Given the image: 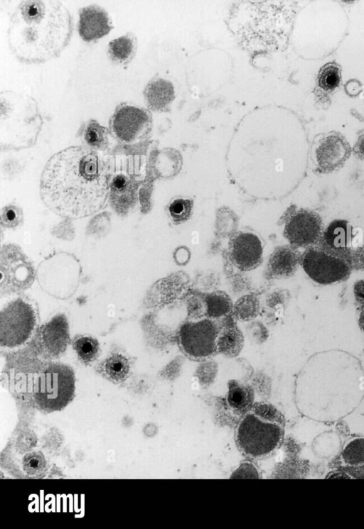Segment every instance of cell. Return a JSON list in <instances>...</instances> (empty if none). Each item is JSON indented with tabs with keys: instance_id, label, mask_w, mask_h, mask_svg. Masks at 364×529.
<instances>
[{
	"instance_id": "1",
	"label": "cell",
	"mask_w": 364,
	"mask_h": 529,
	"mask_svg": "<svg viewBox=\"0 0 364 529\" xmlns=\"http://www.w3.org/2000/svg\"><path fill=\"white\" fill-rule=\"evenodd\" d=\"M110 178L109 165L99 154L89 148L70 147L55 154L46 165L41 197L60 217L83 218L104 207Z\"/></svg>"
},
{
	"instance_id": "2",
	"label": "cell",
	"mask_w": 364,
	"mask_h": 529,
	"mask_svg": "<svg viewBox=\"0 0 364 529\" xmlns=\"http://www.w3.org/2000/svg\"><path fill=\"white\" fill-rule=\"evenodd\" d=\"M284 418L272 404L254 403L240 418L235 430V443L245 457H267L281 445L284 435Z\"/></svg>"
},
{
	"instance_id": "3",
	"label": "cell",
	"mask_w": 364,
	"mask_h": 529,
	"mask_svg": "<svg viewBox=\"0 0 364 529\" xmlns=\"http://www.w3.org/2000/svg\"><path fill=\"white\" fill-rule=\"evenodd\" d=\"M75 374L68 366L50 365L39 376L34 388V399L43 410L56 411L64 408L75 394Z\"/></svg>"
},
{
	"instance_id": "4",
	"label": "cell",
	"mask_w": 364,
	"mask_h": 529,
	"mask_svg": "<svg viewBox=\"0 0 364 529\" xmlns=\"http://www.w3.org/2000/svg\"><path fill=\"white\" fill-rule=\"evenodd\" d=\"M219 329L218 322L208 317L188 320L179 327L177 334L178 346L189 359L206 361L218 354Z\"/></svg>"
},
{
	"instance_id": "5",
	"label": "cell",
	"mask_w": 364,
	"mask_h": 529,
	"mask_svg": "<svg viewBox=\"0 0 364 529\" xmlns=\"http://www.w3.org/2000/svg\"><path fill=\"white\" fill-rule=\"evenodd\" d=\"M33 307L21 298L6 305L0 313L1 346L13 348L25 343L36 325Z\"/></svg>"
},
{
	"instance_id": "6",
	"label": "cell",
	"mask_w": 364,
	"mask_h": 529,
	"mask_svg": "<svg viewBox=\"0 0 364 529\" xmlns=\"http://www.w3.org/2000/svg\"><path fill=\"white\" fill-rule=\"evenodd\" d=\"M304 271L314 281L330 284L348 277L350 267L348 259L331 253L320 246L308 248L301 256Z\"/></svg>"
},
{
	"instance_id": "7",
	"label": "cell",
	"mask_w": 364,
	"mask_h": 529,
	"mask_svg": "<svg viewBox=\"0 0 364 529\" xmlns=\"http://www.w3.org/2000/svg\"><path fill=\"white\" fill-rule=\"evenodd\" d=\"M318 214L308 209L293 210L287 217L284 235L295 247H311L318 243L322 234Z\"/></svg>"
},
{
	"instance_id": "8",
	"label": "cell",
	"mask_w": 364,
	"mask_h": 529,
	"mask_svg": "<svg viewBox=\"0 0 364 529\" xmlns=\"http://www.w3.org/2000/svg\"><path fill=\"white\" fill-rule=\"evenodd\" d=\"M348 143L339 134L321 138L315 150L316 170L328 173L341 168L350 154Z\"/></svg>"
},
{
	"instance_id": "9",
	"label": "cell",
	"mask_w": 364,
	"mask_h": 529,
	"mask_svg": "<svg viewBox=\"0 0 364 529\" xmlns=\"http://www.w3.org/2000/svg\"><path fill=\"white\" fill-rule=\"evenodd\" d=\"M230 258L242 271L257 268L262 261V246L259 237L252 233H240L230 241Z\"/></svg>"
},
{
	"instance_id": "10",
	"label": "cell",
	"mask_w": 364,
	"mask_h": 529,
	"mask_svg": "<svg viewBox=\"0 0 364 529\" xmlns=\"http://www.w3.org/2000/svg\"><path fill=\"white\" fill-rule=\"evenodd\" d=\"M149 121V116L144 110L132 106H124L115 113L112 127L119 139L131 142L142 133Z\"/></svg>"
},
{
	"instance_id": "11",
	"label": "cell",
	"mask_w": 364,
	"mask_h": 529,
	"mask_svg": "<svg viewBox=\"0 0 364 529\" xmlns=\"http://www.w3.org/2000/svg\"><path fill=\"white\" fill-rule=\"evenodd\" d=\"M351 239V226L346 220L336 219L331 222L322 232L318 246L347 259Z\"/></svg>"
},
{
	"instance_id": "12",
	"label": "cell",
	"mask_w": 364,
	"mask_h": 529,
	"mask_svg": "<svg viewBox=\"0 0 364 529\" xmlns=\"http://www.w3.org/2000/svg\"><path fill=\"white\" fill-rule=\"evenodd\" d=\"M41 334L43 347L49 355L58 356L63 354L70 341L66 317L63 314L55 315L42 327Z\"/></svg>"
},
{
	"instance_id": "13",
	"label": "cell",
	"mask_w": 364,
	"mask_h": 529,
	"mask_svg": "<svg viewBox=\"0 0 364 529\" xmlns=\"http://www.w3.org/2000/svg\"><path fill=\"white\" fill-rule=\"evenodd\" d=\"M111 28L107 13L103 9L90 6L81 10L78 31L85 40L100 38L107 34Z\"/></svg>"
},
{
	"instance_id": "14",
	"label": "cell",
	"mask_w": 364,
	"mask_h": 529,
	"mask_svg": "<svg viewBox=\"0 0 364 529\" xmlns=\"http://www.w3.org/2000/svg\"><path fill=\"white\" fill-rule=\"evenodd\" d=\"M233 313L218 320L220 329L217 338L218 353L228 357L237 356L244 345V336L237 326Z\"/></svg>"
},
{
	"instance_id": "15",
	"label": "cell",
	"mask_w": 364,
	"mask_h": 529,
	"mask_svg": "<svg viewBox=\"0 0 364 529\" xmlns=\"http://www.w3.org/2000/svg\"><path fill=\"white\" fill-rule=\"evenodd\" d=\"M301 258L294 248L287 246L278 247L269 257L267 274L272 278L288 277L295 272Z\"/></svg>"
},
{
	"instance_id": "16",
	"label": "cell",
	"mask_w": 364,
	"mask_h": 529,
	"mask_svg": "<svg viewBox=\"0 0 364 529\" xmlns=\"http://www.w3.org/2000/svg\"><path fill=\"white\" fill-rule=\"evenodd\" d=\"M146 104L154 111H168L175 99L174 87L164 79L151 81L144 90Z\"/></svg>"
},
{
	"instance_id": "17",
	"label": "cell",
	"mask_w": 364,
	"mask_h": 529,
	"mask_svg": "<svg viewBox=\"0 0 364 529\" xmlns=\"http://www.w3.org/2000/svg\"><path fill=\"white\" fill-rule=\"evenodd\" d=\"M225 397L227 406L236 415L242 416L254 404L255 393L252 386L240 381L232 379L228 383Z\"/></svg>"
},
{
	"instance_id": "18",
	"label": "cell",
	"mask_w": 364,
	"mask_h": 529,
	"mask_svg": "<svg viewBox=\"0 0 364 529\" xmlns=\"http://www.w3.org/2000/svg\"><path fill=\"white\" fill-rule=\"evenodd\" d=\"M111 200L114 208L124 212L134 204V183L124 175H117L111 182Z\"/></svg>"
},
{
	"instance_id": "19",
	"label": "cell",
	"mask_w": 364,
	"mask_h": 529,
	"mask_svg": "<svg viewBox=\"0 0 364 529\" xmlns=\"http://www.w3.org/2000/svg\"><path fill=\"white\" fill-rule=\"evenodd\" d=\"M205 300V317L218 321L232 313L234 304L230 297L223 291H215L206 294Z\"/></svg>"
},
{
	"instance_id": "20",
	"label": "cell",
	"mask_w": 364,
	"mask_h": 529,
	"mask_svg": "<svg viewBox=\"0 0 364 529\" xmlns=\"http://www.w3.org/2000/svg\"><path fill=\"white\" fill-rule=\"evenodd\" d=\"M129 360L121 354H113L107 357L102 364V369L105 374L114 382L125 380L129 372Z\"/></svg>"
},
{
	"instance_id": "21",
	"label": "cell",
	"mask_w": 364,
	"mask_h": 529,
	"mask_svg": "<svg viewBox=\"0 0 364 529\" xmlns=\"http://www.w3.org/2000/svg\"><path fill=\"white\" fill-rule=\"evenodd\" d=\"M259 300L256 295H245L234 304L232 313L237 320L250 321L259 315Z\"/></svg>"
},
{
	"instance_id": "22",
	"label": "cell",
	"mask_w": 364,
	"mask_h": 529,
	"mask_svg": "<svg viewBox=\"0 0 364 529\" xmlns=\"http://www.w3.org/2000/svg\"><path fill=\"white\" fill-rule=\"evenodd\" d=\"M341 459L348 467L364 465V437L350 440L341 453Z\"/></svg>"
},
{
	"instance_id": "23",
	"label": "cell",
	"mask_w": 364,
	"mask_h": 529,
	"mask_svg": "<svg viewBox=\"0 0 364 529\" xmlns=\"http://www.w3.org/2000/svg\"><path fill=\"white\" fill-rule=\"evenodd\" d=\"M73 349L79 359L84 364H90L95 360L100 351L99 342L90 337H81L73 342Z\"/></svg>"
},
{
	"instance_id": "24",
	"label": "cell",
	"mask_w": 364,
	"mask_h": 529,
	"mask_svg": "<svg viewBox=\"0 0 364 529\" xmlns=\"http://www.w3.org/2000/svg\"><path fill=\"white\" fill-rule=\"evenodd\" d=\"M84 138L90 146L102 149L107 143V131L97 121H92L85 130Z\"/></svg>"
},
{
	"instance_id": "25",
	"label": "cell",
	"mask_w": 364,
	"mask_h": 529,
	"mask_svg": "<svg viewBox=\"0 0 364 529\" xmlns=\"http://www.w3.org/2000/svg\"><path fill=\"white\" fill-rule=\"evenodd\" d=\"M134 49L133 40L129 36L116 38L109 44L110 55L114 59L120 62L127 60L133 53Z\"/></svg>"
},
{
	"instance_id": "26",
	"label": "cell",
	"mask_w": 364,
	"mask_h": 529,
	"mask_svg": "<svg viewBox=\"0 0 364 529\" xmlns=\"http://www.w3.org/2000/svg\"><path fill=\"white\" fill-rule=\"evenodd\" d=\"M318 81L319 86L327 91L338 87L341 82V74L338 67L333 64H328L320 70Z\"/></svg>"
},
{
	"instance_id": "27",
	"label": "cell",
	"mask_w": 364,
	"mask_h": 529,
	"mask_svg": "<svg viewBox=\"0 0 364 529\" xmlns=\"http://www.w3.org/2000/svg\"><path fill=\"white\" fill-rule=\"evenodd\" d=\"M193 201L189 199L174 200L168 207V211L172 219L181 223L189 219L193 209Z\"/></svg>"
},
{
	"instance_id": "28",
	"label": "cell",
	"mask_w": 364,
	"mask_h": 529,
	"mask_svg": "<svg viewBox=\"0 0 364 529\" xmlns=\"http://www.w3.org/2000/svg\"><path fill=\"white\" fill-rule=\"evenodd\" d=\"M1 224L6 228H16L22 224L23 213L21 207L16 204H9L1 210Z\"/></svg>"
},
{
	"instance_id": "29",
	"label": "cell",
	"mask_w": 364,
	"mask_h": 529,
	"mask_svg": "<svg viewBox=\"0 0 364 529\" xmlns=\"http://www.w3.org/2000/svg\"><path fill=\"white\" fill-rule=\"evenodd\" d=\"M186 302L187 315L189 320H195L205 317V295H192L188 297Z\"/></svg>"
},
{
	"instance_id": "30",
	"label": "cell",
	"mask_w": 364,
	"mask_h": 529,
	"mask_svg": "<svg viewBox=\"0 0 364 529\" xmlns=\"http://www.w3.org/2000/svg\"><path fill=\"white\" fill-rule=\"evenodd\" d=\"M345 88L346 92L350 95H357L361 89L359 82L355 80H351L348 82L345 85Z\"/></svg>"
},
{
	"instance_id": "31",
	"label": "cell",
	"mask_w": 364,
	"mask_h": 529,
	"mask_svg": "<svg viewBox=\"0 0 364 529\" xmlns=\"http://www.w3.org/2000/svg\"><path fill=\"white\" fill-rule=\"evenodd\" d=\"M354 293L357 300L364 302V280L357 281L354 285Z\"/></svg>"
},
{
	"instance_id": "32",
	"label": "cell",
	"mask_w": 364,
	"mask_h": 529,
	"mask_svg": "<svg viewBox=\"0 0 364 529\" xmlns=\"http://www.w3.org/2000/svg\"><path fill=\"white\" fill-rule=\"evenodd\" d=\"M354 152L361 158H364V134L360 136L355 146Z\"/></svg>"
},
{
	"instance_id": "33",
	"label": "cell",
	"mask_w": 364,
	"mask_h": 529,
	"mask_svg": "<svg viewBox=\"0 0 364 529\" xmlns=\"http://www.w3.org/2000/svg\"><path fill=\"white\" fill-rule=\"evenodd\" d=\"M358 323L361 329L364 332V309L360 312Z\"/></svg>"
}]
</instances>
